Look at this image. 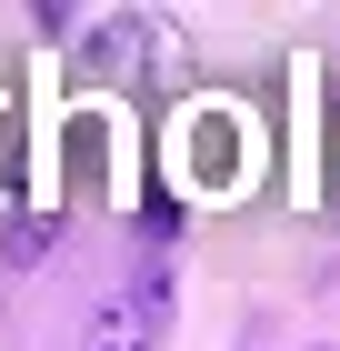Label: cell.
<instances>
[{
  "label": "cell",
  "mask_w": 340,
  "mask_h": 351,
  "mask_svg": "<svg viewBox=\"0 0 340 351\" xmlns=\"http://www.w3.org/2000/svg\"><path fill=\"white\" fill-rule=\"evenodd\" d=\"M160 331L140 322L131 301H101V311H90V322H80V351H151Z\"/></svg>",
  "instance_id": "1"
}]
</instances>
